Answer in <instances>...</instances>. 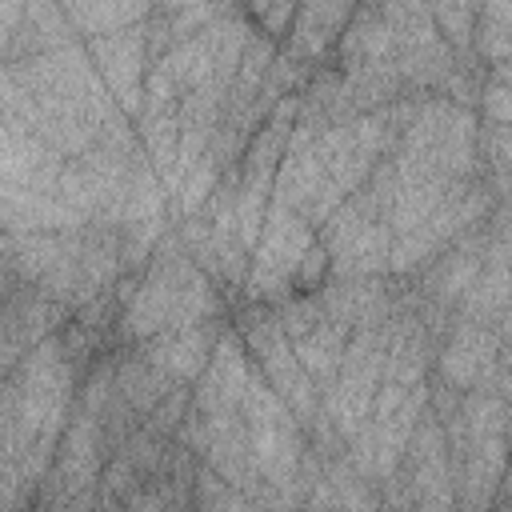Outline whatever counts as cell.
<instances>
[{"label":"cell","mask_w":512,"mask_h":512,"mask_svg":"<svg viewBox=\"0 0 512 512\" xmlns=\"http://www.w3.org/2000/svg\"><path fill=\"white\" fill-rule=\"evenodd\" d=\"M496 360H500V336L488 328V324H476V320H460L444 356H440V368H444V380L456 384V388H472L480 380H488L496 372Z\"/></svg>","instance_id":"6da1fadb"},{"label":"cell","mask_w":512,"mask_h":512,"mask_svg":"<svg viewBox=\"0 0 512 512\" xmlns=\"http://www.w3.org/2000/svg\"><path fill=\"white\" fill-rule=\"evenodd\" d=\"M352 4H308V8H296V20H292V32L284 40V56L308 64L312 72H320V56L332 48V40L348 28L352 20Z\"/></svg>","instance_id":"7a4b0ae2"}]
</instances>
